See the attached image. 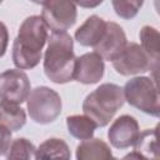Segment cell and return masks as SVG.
<instances>
[{"instance_id": "11", "label": "cell", "mask_w": 160, "mask_h": 160, "mask_svg": "<svg viewBox=\"0 0 160 160\" xmlns=\"http://www.w3.org/2000/svg\"><path fill=\"white\" fill-rule=\"evenodd\" d=\"M104 60L96 52H86L76 58L72 80L81 84H96L104 76Z\"/></svg>"}, {"instance_id": "6", "label": "cell", "mask_w": 160, "mask_h": 160, "mask_svg": "<svg viewBox=\"0 0 160 160\" xmlns=\"http://www.w3.org/2000/svg\"><path fill=\"white\" fill-rule=\"evenodd\" d=\"M41 19L52 32H66L76 22V4L71 1L49 0L41 2Z\"/></svg>"}, {"instance_id": "23", "label": "cell", "mask_w": 160, "mask_h": 160, "mask_svg": "<svg viewBox=\"0 0 160 160\" xmlns=\"http://www.w3.org/2000/svg\"><path fill=\"white\" fill-rule=\"evenodd\" d=\"M121 160H148L146 158H144L141 154L136 152V151H131L129 154H126Z\"/></svg>"}, {"instance_id": "21", "label": "cell", "mask_w": 160, "mask_h": 160, "mask_svg": "<svg viewBox=\"0 0 160 160\" xmlns=\"http://www.w3.org/2000/svg\"><path fill=\"white\" fill-rule=\"evenodd\" d=\"M11 142H12L11 131L8 128L0 125V156H4L8 154L11 146Z\"/></svg>"}, {"instance_id": "18", "label": "cell", "mask_w": 160, "mask_h": 160, "mask_svg": "<svg viewBox=\"0 0 160 160\" xmlns=\"http://www.w3.org/2000/svg\"><path fill=\"white\" fill-rule=\"evenodd\" d=\"M68 131L79 140H89L94 136L96 124L86 115H71L66 118Z\"/></svg>"}, {"instance_id": "4", "label": "cell", "mask_w": 160, "mask_h": 160, "mask_svg": "<svg viewBox=\"0 0 160 160\" xmlns=\"http://www.w3.org/2000/svg\"><path fill=\"white\" fill-rule=\"evenodd\" d=\"M125 100L138 110L145 114L159 118L160 115V98L158 81L148 76H136L130 79L124 89Z\"/></svg>"}, {"instance_id": "1", "label": "cell", "mask_w": 160, "mask_h": 160, "mask_svg": "<svg viewBox=\"0 0 160 160\" xmlns=\"http://www.w3.org/2000/svg\"><path fill=\"white\" fill-rule=\"evenodd\" d=\"M48 28L41 16L26 18L19 28L12 44V62L19 70L34 69L41 60L42 48L48 41Z\"/></svg>"}, {"instance_id": "13", "label": "cell", "mask_w": 160, "mask_h": 160, "mask_svg": "<svg viewBox=\"0 0 160 160\" xmlns=\"http://www.w3.org/2000/svg\"><path fill=\"white\" fill-rule=\"evenodd\" d=\"M76 160H119L111 152L110 146L101 139L84 140L76 148Z\"/></svg>"}, {"instance_id": "9", "label": "cell", "mask_w": 160, "mask_h": 160, "mask_svg": "<svg viewBox=\"0 0 160 160\" xmlns=\"http://www.w3.org/2000/svg\"><path fill=\"white\" fill-rule=\"evenodd\" d=\"M128 45L126 35L120 25L116 22H106V30L100 40V42L94 46V52H96L102 60L114 61Z\"/></svg>"}, {"instance_id": "7", "label": "cell", "mask_w": 160, "mask_h": 160, "mask_svg": "<svg viewBox=\"0 0 160 160\" xmlns=\"http://www.w3.org/2000/svg\"><path fill=\"white\" fill-rule=\"evenodd\" d=\"M112 66L118 74L124 76L138 75L146 71H154V80L158 81V70L154 69L150 59L136 42H128L124 51L112 61Z\"/></svg>"}, {"instance_id": "25", "label": "cell", "mask_w": 160, "mask_h": 160, "mask_svg": "<svg viewBox=\"0 0 160 160\" xmlns=\"http://www.w3.org/2000/svg\"><path fill=\"white\" fill-rule=\"evenodd\" d=\"M0 4H1V1H0Z\"/></svg>"}, {"instance_id": "15", "label": "cell", "mask_w": 160, "mask_h": 160, "mask_svg": "<svg viewBox=\"0 0 160 160\" xmlns=\"http://www.w3.org/2000/svg\"><path fill=\"white\" fill-rule=\"evenodd\" d=\"M139 36H140L141 49L150 59L154 69L158 70L159 69V55H160V46H159L160 34H159V31L150 25H145L141 28Z\"/></svg>"}, {"instance_id": "2", "label": "cell", "mask_w": 160, "mask_h": 160, "mask_svg": "<svg viewBox=\"0 0 160 160\" xmlns=\"http://www.w3.org/2000/svg\"><path fill=\"white\" fill-rule=\"evenodd\" d=\"M44 55V72L55 84H66L72 80L76 56L74 40L68 32H52L48 38Z\"/></svg>"}, {"instance_id": "14", "label": "cell", "mask_w": 160, "mask_h": 160, "mask_svg": "<svg viewBox=\"0 0 160 160\" xmlns=\"http://www.w3.org/2000/svg\"><path fill=\"white\" fill-rule=\"evenodd\" d=\"M71 152L62 139L51 138L35 149L34 160H70Z\"/></svg>"}, {"instance_id": "22", "label": "cell", "mask_w": 160, "mask_h": 160, "mask_svg": "<svg viewBox=\"0 0 160 160\" xmlns=\"http://www.w3.org/2000/svg\"><path fill=\"white\" fill-rule=\"evenodd\" d=\"M8 42H9L8 28L2 21H0V58L4 56L6 48H8Z\"/></svg>"}, {"instance_id": "5", "label": "cell", "mask_w": 160, "mask_h": 160, "mask_svg": "<svg viewBox=\"0 0 160 160\" xmlns=\"http://www.w3.org/2000/svg\"><path fill=\"white\" fill-rule=\"evenodd\" d=\"M26 109L35 122L50 124L61 114L62 101L55 90L48 86H38L30 91L26 99Z\"/></svg>"}, {"instance_id": "17", "label": "cell", "mask_w": 160, "mask_h": 160, "mask_svg": "<svg viewBox=\"0 0 160 160\" xmlns=\"http://www.w3.org/2000/svg\"><path fill=\"white\" fill-rule=\"evenodd\" d=\"M135 151L141 154L148 160H160L158 148V126L154 129H146L140 132L138 140L134 144Z\"/></svg>"}, {"instance_id": "24", "label": "cell", "mask_w": 160, "mask_h": 160, "mask_svg": "<svg viewBox=\"0 0 160 160\" xmlns=\"http://www.w3.org/2000/svg\"><path fill=\"white\" fill-rule=\"evenodd\" d=\"M99 4H101V1H98V2H94V4H89V2H78V5H80V6H90V8H94V6H96V5H99Z\"/></svg>"}, {"instance_id": "20", "label": "cell", "mask_w": 160, "mask_h": 160, "mask_svg": "<svg viewBox=\"0 0 160 160\" xmlns=\"http://www.w3.org/2000/svg\"><path fill=\"white\" fill-rule=\"evenodd\" d=\"M114 10L118 16L122 19H132L142 6V1H112Z\"/></svg>"}, {"instance_id": "12", "label": "cell", "mask_w": 160, "mask_h": 160, "mask_svg": "<svg viewBox=\"0 0 160 160\" xmlns=\"http://www.w3.org/2000/svg\"><path fill=\"white\" fill-rule=\"evenodd\" d=\"M106 22L108 21H105L102 18L98 15L89 16L85 20V22L76 29L74 34L75 40L82 46H96L105 34Z\"/></svg>"}, {"instance_id": "10", "label": "cell", "mask_w": 160, "mask_h": 160, "mask_svg": "<svg viewBox=\"0 0 160 160\" xmlns=\"http://www.w3.org/2000/svg\"><path fill=\"white\" fill-rule=\"evenodd\" d=\"M140 135L139 124L135 118L130 115H121L110 125L108 130V139L116 149H126L135 144Z\"/></svg>"}, {"instance_id": "19", "label": "cell", "mask_w": 160, "mask_h": 160, "mask_svg": "<svg viewBox=\"0 0 160 160\" xmlns=\"http://www.w3.org/2000/svg\"><path fill=\"white\" fill-rule=\"evenodd\" d=\"M6 155V160H32L35 155V146L30 140L18 138L12 140Z\"/></svg>"}, {"instance_id": "8", "label": "cell", "mask_w": 160, "mask_h": 160, "mask_svg": "<svg viewBox=\"0 0 160 160\" xmlns=\"http://www.w3.org/2000/svg\"><path fill=\"white\" fill-rule=\"evenodd\" d=\"M31 91L28 75L19 69H9L0 74V100L20 105Z\"/></svg>"}, {"instance_id": "3", "label": "cell", "mask_w": 160, "mask_h": 160, "mask_svg": "<svg viewBox=\"0 0 160 160\" xmlns=\"http://www.w3.org/2000/svg\"><path fill=\"white\" fill-rule=\"evenodd\" d=\"M125 98L122 88L105 82L86 95L82 102L84 115L90 118L98 128L106 126L112 120L116 111L124 105Z\"/></svg>"}, {"instance_id": "16", "label": "cell", "mask_w": 160, "mask_h": 160, "mask_svg": "<svg viewBox=\"0 0 160 160\" xmlns=\"http://www.w3.org/2000/svg\"><path fill=\"white\" fill-rule=\"evenodd\" d=\"M25 122L26 114L21 106L8 101H0V125L8 128L10 131H18Z\"/></svg>"}]
</instances>
